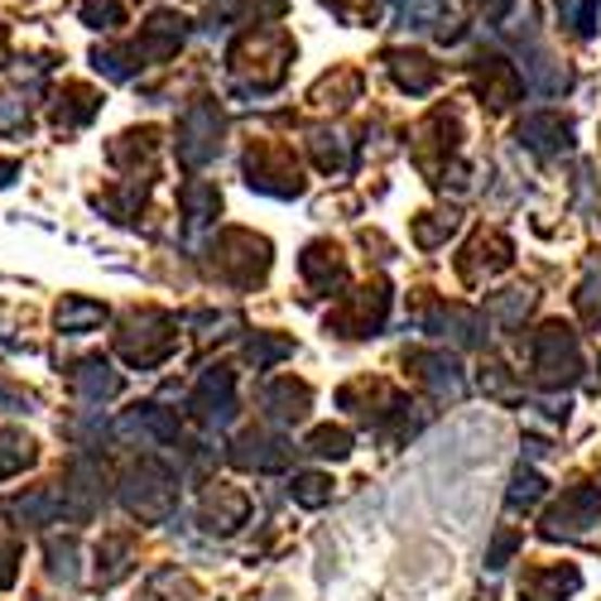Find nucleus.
Returning a JSON list of instances; mask_svg holds the SVG:
<instances>
[{"label": "nucleus", "instance_id": "nucleus-1", "mask_svg": "<svg viewBox=\"0 0 601 601\" xmlns=\"http://www.w3.org/2000/svg\"><path fill=\"white\" fill-rule=\"evenodd\" d=\"M577 371H583V356H577L573 332L549 322V328L534 337V375H539L544 385H563V381H573Z\"/></svg>", "mask_w": 601, "mask_h": 601}, {"label": "nucleus", "instance_id": "nucleus-2", "mask_svg": "<svg viewBox=\"0 0 601 601\" xmlns=\"http://www.w3.org/2000/svg\"><path fill=\"white\" fill-rule=\"evenodd\" d=\"M597 520H601V496L597 491H567L563 506L553 510L544 529H549L553 539H559V534H573L577 539V534H587V525H597Z\"/></svg>", "mask_w": 601, "mask_h": 601}, {"label": "nucleus", "instance_id": "nucleus-3", "mask_svg": "<svg viewBox=\"0 0 601 601\" xmlns=\"http://www.w3.org/2000/svg\"><path fill=\"white\" fill-rule=\"evenodd\" d=\"M583 577L573 567H534V573L520 583V597L525 601H563Z\"/></svg>", "mask_w": 601, "mask_h": 601}, {"label": "nucleus", "instance_id": "nucleus-4", "mask_svg": "<svg viewBox=\"0 0 601 601\" xmlns=\"http://www.w3.org/2000/svg\"><path fill=\"white\" fill-rule=\"evenodd\" d=\"M265 405H270L274 419H284V424H298V419L308 414V385L298 381H274L265 389Z\"/></svg>", "mask_w": 601, "mask_h": 601}, {"label": "nucleus", "instance_id": "nucleus-5", "mask_svg": "<svg viewBox=\"0 0 601 601\" xmlns=\"http://www.w3.org/2000/svg\"><path fill=\"white\" fill-rule=\"evenodd\" d=\"M304 274L314 284H332L337 280V251L332 246H308V255H304Z\"/></svg>", "mask_w": 601, "mask_h": 601}, {"label": "nucleus", "instance_id": "nucleus-6", "mask_svg": "<svg viewBox=\"0 0 601 601\" xmlns=\"http://www.w3.org/2000/svg\"><path fill=\"white\" fill-rule=\"evenodd\" d=\"M308 448L318 452V458H347L351 452V438L342 429H318L314 438H308Z\"/></svg>", "mask_w": 601, "mask_h": 601}, {"label": "nucleus", "instance_id": "nucleus-7", "mask_svg": "<svg viewBox=\"0 0 601 601\" xmlns=\"http://www.w3.org/2000/svg\"><path fill=\"white\" fill-rule=\"evenodd\" d=\"M539 496H544L539 472H520V476H515V486H510V510H525V506H534Z\"/></svg>", "mask_w": 601, "mask_h": 601}, {"label": "nucleus", "instance_id": "nucleus-8", "mask_svg": "<svg viewBox=\"0 0 601 601\" xmlns=\"http://www.w3.org/2000/svg\"><path fill=\"white\" fill-rule=\"evenodd\" d=\"M592 5L597 0H559V15L577 29V35H587V29H592Z\"/></svg>", "mask_w": 601, "mask_h": 601}, {"label": "nucleus", "instance_id": "nucleus-9", "mask_svg": "<svg viewBox=\"0 0 601 601\" xmlns=\"http://www.w3.org/2000/svg\"><path fill=\"white\" fill-rule=\"evenodd\" d=\"M294 496L304 500V506H322L332 491H328V476H298L294 482Z\"/></svg>", "mask_w": 601, "mask_h": 601}, {"label": "nucleus", "instance_id": "nucleus-10", "mask_svg": "<svg viewBox=\"0 0 601 601\" xmlns=\"http://www.w3.org/2000/svg\"><path fill=\"white\" fill-rule=\"evenodd\" d=\"M525 308H529V294H510V298H496L491 314H500L506 322H515L520 314H525Z\"/></svg>", "mask_w": 601, "mask_h": 601}]
</instances>
